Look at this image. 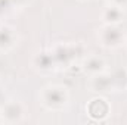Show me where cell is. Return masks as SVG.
I'll list each match as a JSON object with an SVG mask.
<instances>
[{"mask_svg":"<svg viewBox=\"0 0 127 125\" xmlns=\"http://www.w3.org/2000/svg\"><path fill=\"white\" fill-rule=\"evenodd\" d=\"M18 40V35L13 28L3 25L0 27V52H9L10 49L15 47Z\"/></svg>","mask_w":127,"mask_h":125,"instance_id":"obj_7","label":"cell"},{"mask_svg":"<svg viewBox=\"0 0 127 125\" xmlns=\"http://www.w3.org/2000/svg\"><path fill=\"white\" fill-rule=\"evenodd\" d=\"M24 115H25L24 104L18 100L3 102L1 106H0V119H1V122H7V124L21 122L24 119Z\"/></svg>","mask_w":127,"mask_h":125,"instance_id":"obj_3","label":"cell"},{"mask_svg":"<svg viewBox=\"0 0 127 125\" xmlns=\"http://www.w3.org/2000/svg\"><path fill=\"white\" fill-rule=\"evenodd\" d=\"M90 88H92V91H97V93H108V91L114 90L111 74L100 72V74L92 75V78H90Z\"/></svg>","mask_w":127,"mask_h":125,"instance_id":"obj_5","label":"cell"},{"mask_svg":"<svg viewBox=\"0 0 127 125\" xmlns=\"http://www.w3.org/2000/svg\"><path fill=\"white\" fill-rule=\"evenodd\" d=\"M97 38L105 49H117L124 44V34L117 25H103L97 32Z\"/></svg>","mask_w":127,"mask_h":125,"instance_id":"obj_2","label":"cell"},{"mask_svg":"<svg viewBox=\"0 0 127 125\" xmlns=\"http://www.w3.org/2000/svg\"><path fill=\"white\" fill-rule=\"evenodd\" d=\"M123 7H118L115 4H109L102 12V21L105 25H118L123 21Z\"/></svg>","mask_w":127,"mask_h":125,"instance_id":"obj_8","label":"cell"},{"mask_svg":"<svg viewBox=\"0 0 127 125\" xmlns=\"http://www.w3.org/2000/svg\"><path fill=\"white\" fill-rule=\"evenodd\" d=\"M40 102L49 110H62L69 102V94L68 90L62 85H46L40 93Z\"/></svg>","mask_w":127,"mask_h":125,"instance_id":"obj_1","label":"cell"},{"mask_svg":"<svg viewBox=\"0 0 127 125\" xmlns=\"http://www.w3.org/2000/svg\"><path fill=\"white\" fill-rule=\"evenodd\" d=\"M52 53H53V58H55L58 66H61V65H65V66H66V65H69V63L75 59L77 50H75L74 46L58 44V46L52 50Z\"/></svg>","mask_w":127,"mask_h":125,"instance_id":"obj_4","label":"cell"},{"mask_svg":"<svg viewBox=\"0 0 127 125\" xmlns=\"http://www.w3.org/2000/svg\"><path fill=\"white\" fill-rule=\"evenodd\" d=\"M0 122H1V119H0Z\"/></svg>","mask_w":127,"mask_h":125,"instance_id":"obj_14","label":"cell"},{"mask_svg":"<svg viewBox=\"0 0 127 125\" xmlns=\"http://www.w3.org/2000/svg\"><path fill=\"white\" fill-rule=\"evenodd\" d=\"M86 109H87V113H89L92 118L99 119V121L103 119L105 116H108V113H109V104H108V102H106L105 99H102V97L92 99L90 103L86 106Z\"/></svg>","mask_w":127,"mask_h":125,"instance_id":"obj_6","label":"cell"},{"mask_svg":"<svg viewBox=\"0 0 127 125\" xmlns=\"http://www.w3.org/2000/svg\"><path fill=\"white\" fill-rule=\"evenodd\" d=\"M126 44H127V43H126Z\"/></svg>","mask_w":127,"mask_h":125,"instance_id":"obj_15","label":"cell"},{"mask_svg":"<svg viewBox=\"0 0 127 125\" xmlns=\"http://www.w3.org/2000/svg\"><path fill=\"white\" fill-rule=\"evenodd\" d=\"M34 65L37 69H40L41 72H50V71H55L56 69V61L53 58V53L52 52H43L40 55H37Z\"/></svg>","mask_w":127,"mask_h":125,"instance_id":"obj_9","label":"cell"},{"mask_svg":"<svg viewBox=\"0 0 127 125\" xmlns=\"http://www.w3.org/2000/svg\"><path fill=\"white\" fill-rule=\"evenodd\" d=\"M111 3L115 4V6H118V7H124L127 4V0H111Z\"/></svg>","mask_w":127,"mask_h":125,"instance_id":"obj_13","label":"cell"},{"mask_svg":"<svg viewBox=\"0 0 127 125\" xmlns=\"http://www.w3.org/2000/svg\"><path fill=\"white\" fill-rule=\"evenodd\" d=\"M12 1V6H16V7H24L25 4H28L31 0H10Z\"/></svg>","mask_w":127,"mask_h":125,"instance_id":"obj_12","label":"cell"},{"mask_svg":"<svg viewBox=\"0 0 127 125\" xmlns=\"http://www.w3.org/2000/svg\"><path fill=\"white\" fill-rule=\"evenodd\" d=\"M83 69L89 72L90 75H95V74H100L106 71V63L99 56H89L83 63Z\"/></svg>","mask_w":127,"mask_h":125,"instance_id":"obj_10","label":"cell"},{"mask_svg":"<svg viewBox=\"0 0 127 125\" xmlns=\"http://www.w3.org/2000/svg\"><path fill=\"white\" fill-rule=\"evenodd\" d=\"M10 6H12L10 0H0V13H3L4 10H7Z\"/></svg>","mask_w":127,"mask_h":125,"instance_id":"obj_11","label":"cell"}]
</instances>
